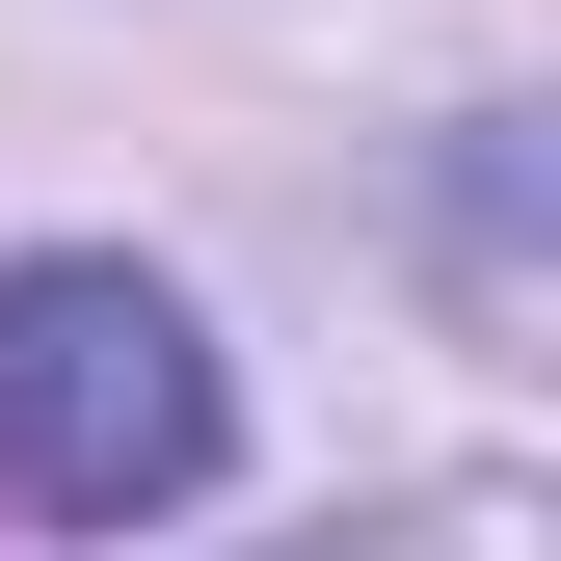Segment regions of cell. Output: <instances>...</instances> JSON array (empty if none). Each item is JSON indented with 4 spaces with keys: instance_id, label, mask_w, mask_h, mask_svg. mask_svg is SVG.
I'll return each mask as SVG.
<instances>
[{
    "instance_id": "cell-1",
    "label": "cell",
    "mask_w": 561,
    "mask_h": 561,
    "mask_svg": "<svg viewBox=\"0 0 561 561\" xmlns=\"http://www.w3.org/2000/svg\"><path fill=\"white\" fill-rule=\"evenodd\" d=\"M215 455H241V401H215V321H187L161 267H107V241H27V267H0V481H27L54 535L187 508Z\"/></svg>"
}]
</instances>
